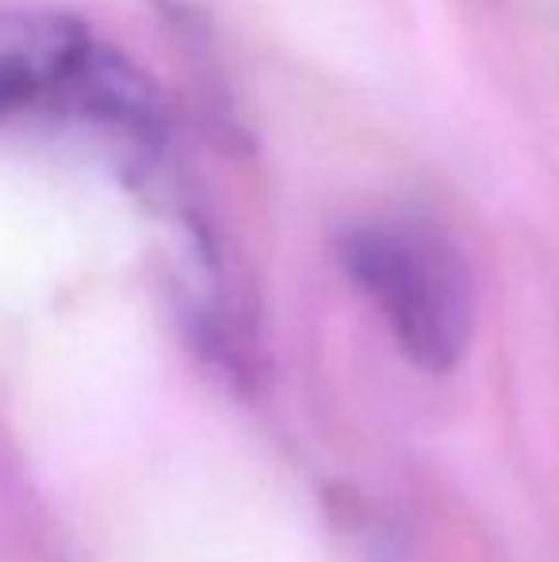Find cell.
Returning a JSON list of instances; mask_svg holds the SVG:
<instances>
[{"instance_id": "1", "label": "cell", "mask_w": 559, "mask_h": 562, "mask_svg": "<svg viewBox=\"0 0 559 562\" xmlns=\"http://www.w3.org/2000/svg\"><path fill=\"white\" fill-rule=\"evenodd\" d=\"M337 257L406 360L425 371L460 363L476 299L460 249L440 229L411 218H372L345 229Z\"/></svg>"}, {"instance_id": "2", "label": "cell", "mask_w": 559, "mask_h": 562, "mask_svg": "<svg viewBox=\"0 0 559 562\" xmlns=\"http://www.w3.org/2000/svg\"><path fill=\"white\" fill-rule=\"evenodd\" d=\"M104 54L66 15L0 8V119L23 112L85 115Z\"/></svg>"}]
</instances>
